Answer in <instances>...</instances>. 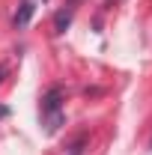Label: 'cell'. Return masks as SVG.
Returning a JSON list of instances; mask_svg holds the SVG:
<instances>
[{"label": "cell", "instance_id": "6da1fadb", "mask_svg": "<svg viewBox=\"0 0 152 155\" xmlns=\"http://www.w3.org/2000/svg\"><path fill=\"white\" fill-rule=\"evenodd\" d=\"M42 116H45V131L48 134H54L63 125V90L60 87H51L42 96Z\"/></svg>", "mask_w": 152, "mask_h": 155}, {"label": "cell", "instance_id": "7a4b0ae2", "mask_svg": "<svg viewBox=\"0 0 152 155\" xmlns=\"http://www.w3.org/2000/svg\"><path fill=\"white\" fill-rule=\"evenodd\" d=\"M33 9H36V6H33L30 0H24V3L18 6V12H15V18H12V24H15V30H24V27L30 24V18H33Z\"/></svg>", "mask_w": 152, "mask_h": 155}, {"label": "cell", "instance_id": "3957f363", "mask_svg": "<svg viewBox=\"0 0 152 155\" xmlns=\"http://www.w3.org/2000/svg\"><path fill=\"white\" fill-rule=\"evenodd\" d=\"M72 15H75V3H69L66 9H60L57 15H54V30L57 33H66V27L72 24Z\"/></svg>", "mask_w": 152, "mask_h": 155}, {"label": "cell", "instance_id": "277c9868", "mask_svg": "<svg viewBox=\"0 0 152 155\" xmlns=\"http://www.w3.org/2000/svg\"><path fill=\"white\" fill-rule=\"evenodd\" d=\"M72 155H81V140H78L75 146H72Z\"/></svg>", "mask_w": 152, "mask_h": 155}, {"label": "cell", "instance_id": "5b68a950", "mask_svg": "<svg viewBox=\"0 0 152 155\" xmlns=\"http://www.w3.org/2000/svg\"><path fill=\"white\" fill-rule=\"evenodd\" d=\"M6 72H9V69H6V66H0V84H3V78H6Z\"/></svg>", "mask_w": 152, "mask_h": 155}, {"label": "cell", "instance_id": "8992f818", "mask_svg": "<svg viewBox=\"0 0 152 155\" xmlns=\"http://www.w3.org/2000/svg\"><path fill=\"white\" fill-rule=\"evenodd\" d=\"M3 116H9V107H0V119H3Z\"/></svg>", "mask_w": 152, "mask_h": 155}, {"label": "cell", "instance_id": "52a82bcc", "mask_svg": "<svg viewBox=\"0 0 152 155\" xmlns=\"http://www.w3.org/2000/svg\"><path fill=\"white\" fill-rule=\"evenodd\" d=\"M149 149H152V143H149Z\"/></svg>", "mask_w": 152, "mask_h": 155}]
</instances>
